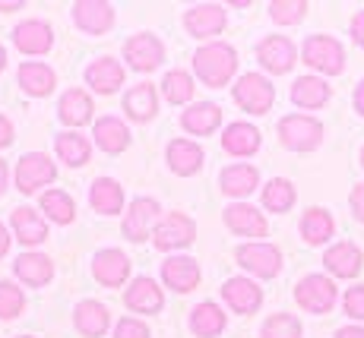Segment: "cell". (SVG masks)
Masks as SVG:
<instances>
[{
    "label": "cell",
    "mask_w": 364,
    "mask_h": 338,
    "mask_svg": "<svg viewBox=\"0 0 364 338\" xmlns=\"http://www.w3.org/2000/svg\"><path fill=\"white\" fill-rule=\"evenodd\" d=\"M60 121L70 124V126H82L89 124V117H92V102H89L86 92H80V89H70L60 98Z\"/></svg>",
    "instance_id": "cell-35"
},
{
    "label": "cell",
    "mask_w": 364,
    "mask_h": 338,
    "mask_svg": "<svg viewBox=\"0 0 364 338\" xmlns=\"http://www.w3.org/2000/svg\"><path fill=\"white\" fill-rule=\"evenodd\" d=\"M92 272L102 285L117 288L130 276V259L124 256L121 250H102V253H95V259H92Z\"/></svg>",
    "instance_id": "cell-15"
},
{
    "label": "cell",
    "mask_w": 364,
    "mask_h": 338,
    "mask_svg": "<svg viewBox=\"0 0 364 338\" xmlns=\"http://www.w3.org/2000/svg\"><path fill=\"white\" fill-rule=\"evenodd\" d=\"M295 300L307 313H330L336 304V285L326 276H307L298 281Z\"/></svg>",
    "instance_id": "cell-6"
},
{
    "label": "cell",
    "mask_w": 364,
    "mask_h": 338,
    "mask_svg": "<svg viewBox=\"0 0 364 338\" xmlns=\"http://www.w3.org/2000/svg\"><path fill=\"white\" fill-rule=\"evenodd\" d=\"M336 338H364V329L361 326H342L339 332H336Z\"/></svg>",
    "instance_id": "cell-49"
},
{
    "label": "cell",
    "mask_w": 364,
    "mask_h": 338,
    "mask_svg": "<svg viewBox=\"0 0 364 338\" xmlns=\"http://www.w3.org/2000/svg\"><path fill=\"white\" fill-rule=\"evenodd\" d=\"M26 307V298L16 285L10 281H0V320H10V316H19V310Z\"/></svg>",
    "instance_id": "cell-43"
},
{
    "label": "cell",
    "mask_w": 364,
    "mask_h": 338,
    "mask_svg": "<svg viewBox=\"0 0 364 338\" xmlns=\"http://www.w3.org/2000/svg\"><path fill=\"white\" fill-rule=\"evenodd\" d=\"M6 250H10V234H6V228L0 224V256H4Z\"/></svg>",
    "instance_id": "cell-51"
},
{
    "label": "cell",
    "mask_w": 364,
    "mask_h": 338,
    "mask_svg": "<svg viewBox=\"0 0 364 338\" xmlns=\"http://www.w3.org/2000/svg\"><path fill=\"white\" fill-rule=\"evenodd\" d=\"M51 41H54L51 29H48L45 23H38V19H29V23L13 29V45L23 54H45L48 48H51Z\"/></svg>",
    "instance_id": "cell-18"
},
{
    "label": "cell",
    "mask_w": 364,
    "mask_h": 338,
    "mask_svg": "<svg viewBox=\"0 0 364 338\" xmlns=\"http://www.w3.org/2000/svg\"><path fill=\"white\" fill-rule=\"evenodd\" d=\"M193 67H197V76L206 82V86L219 89V86H225V82L235 76L237 54H235L232 45H222V41H215V45L200 48L197 58H193Z\"/></svg>",
    "instance_id": "cell-1"
},
{
    "label": "cell",
    "mask_w": 364,
    "mask_h": 338,
    "mask_svg": "<svg viewBox=\"0 0 364 338\" xmlns=\"http://www.w3.org/2000/svg\"><path fill=\"white\" fill-rule=\"evenodd\" d=\"M361 263H364L361 250L355 244H348V241L333 244L330 250L323 253V266L339 278H355L361 272Z\"/></svg>",
    "instance_id": "cell-13"
},
{
    "label": "cell",
    "mask_w": 364,
    "mask_h": 338,
    "mask_svg": "<svg viewBox=\"0 0 364 338\" xmlns=\"http://www.w3.org/2000/svg\"><path fill=\"white\" fill-rule=\"evenodd\" d=\"M114 338H149V329L139 320H121L114 329Z\"/></svg>",
    "instance_id": "cell-45"
},
{
    "label": "cell",
    "mask_w": 364,
    "mask_h": 338,
    "mask_svg": "<svg viewBox=\"0 0 364 338\" xmlns=\"http://www.w3.org/2000/svg\"><path fill=\"white\" fill-rule=\"evenodd\" d=\"M95 143L102 146L105 152H124L130 146V130L127 124H121V117H102L95 124Z\"/></svg>",
    "instance_id": "cell-28"
},
{
    "label": "cell",
    "mask_w": 364,
    "mask_h": 338,
    "mask_svg": "<svg viewBox=\"0 0 364 338\" xmlns=\"http://www.w3.org/2000/svg\"><path fill=\"white\" fill-rule=\"evenodd\" d=\"M355 111H358V114L364 117V80L358 82V86H355Z\"/></svg>",
    "instance_id": "cell-50"
},
{
    "label": "cell",
    "mask_w": 364,
    "mask_h": 338,
    "mask_svg": "<svg viewBox=\"0 0 364 338\" xmlns=\"http://www.w3.org/2000/svg\"><path fill=\"white\" fill-rule=\"evenodd\" d=\"M333 231H336V222L326 209H307L304 218H301V234H304V241L311 246L326 244L333 237Z\"/></svg>",
    "instance_id": "cell-32"
},
{
    "label": "cell",
    "mask_w": 364,
    "mask_h": 338,
    "mask_svg": "<svg viewBox=\"0 0 364 338\" xmlns=\"http://www.w3.org/2000/svg\"><path fill=\"white\" fill-rule=\"evenodd\" d=\"M86 82L95 89V92L108 95V92H114V89L124 86V67L111 58H102V60H95L86 67Z\"/></svg>",
    "instance_id": "cell-20"
},
{
    "label": "cell",
    "mask_w": 364,
    "mask_h": 338,
    "mask_svg": "<svg viewBox=\"0 0 364 338\" xmlns=\"http://www.w3.org/2000/svg\"><path fill=\"white\" fill-rule=\"evenodd\" d=\"M127 60L133 70H139V73H149V70H156L159 63H162V41L156 38V35H133L127 41Z\"/></svg>",
    "instance_id": "cell-11"
},
{
    "label": "cell",
    "mask_w": 364,
    "mask_h": 338,
    "mask_svg": "<svg viewBox=\"0 0 364 338\" xmlns=\"http://www.w3.org/2000/svg\"><path fill=\"white\" fill-rule=\"evenodd\" d=\"M89 202H92V209H95V212H102V215L121 212V206H124V187L117 184V180H111V178H99L92 184V190H89Z\"/></svg>",
    "instance_id": "cell-23"
},
{
    "label": "cell",
    "mask_w": 364,
    "mask_h": 338,
    "mask_svg": "<svg viewBox=\"0 0 364 338\" xmlns=\"http://www.w3.org/2000/svg\"><path fill=\"white\" fill-rule=\"evenodd\" d=\"M10 224H13V231H16V237L23 244H41L48 237V224H45V218H41L35 209H16L10 218Z\"/></svg>",
    "instance_id": "cell-31"
},
{
    "label": "cell",
    "mask_w": 364,
    "mask_h": 338,
    "mask_svg": "<svg viewBox=\"0 0 364 338\" xmlns=\"http://www.w3.org/2000/svg\"><path fill=\"white\" fill-rule=\"evenodd\" d=\"M361 165H364V149H361Z\"/></svg>",
    "instance_id": "cell-55"
},
{
    "label": "cell",
    "mask_w": 364,
    "mask_h": 338,
    "mask_svg": "<svg viewBox=\"0 0 364 338\" xmlns=\"http://www.w3.org/2000/svg\"><path fill=\"white\" fill-rule=\"evenodd\" d=\"M4 63H6V54H4V48H0V70H4Z\"/></svg>",
    "instance_id": "cell-54"
},
{
    "label": "cell",
    "mask_w": 364,
    "mask_h": 338,
    "mask_svg": "<svg viewBox=\"0 0 364 338\" xmlns=\"http://www.w3.org/2000/svg\"><path fill=\"white\" fill-rule=\"evenodd\" d=\"M13 272H16L26 285H45V281L54 276V266L45 253H23V256L16 259V266H13Z\"/></svg>",
    "instance_id": "cell-33"
},
{
    "label": "cell",
    "mask_w": 364,
    "mask_h": 338,
    "mask_svg": "<svg viewBox=\"0 0 364 338\" xmlns=\"http://www.w3.org/2000/svg\"><path fill=\"white\" fill-rule=\"evenodd\" d=\"M73 19H76V26H80L82 32L102 35L105 29H111V23H114V6L111 4H89V0H82V4L73 6Z\"/></svg>",
    "instance_id": "cell-19"
},
{
    "label": "cell",
    "mask_w": 364,
    "mask_h": 338,
    "mask_svg": "<svg viewBox=\"0 0 364 338\" xmlns=\"http://www.w3.org/2000/svg\"><path fill=\"white\" fill-rule=\"evenodd\" d=\"M291 102L298 108H323L330 102V86L320 76H298L291 86Z\"/></svg>",
    "instance_id": "cell-21"
},
{
    "label": "cell",
    "mask_w": 364,
    "mask_h": 338,
    "mask_svg": "<svg viewBox=\"0 0 364 338\" xmlns=\"http://www.w3.org/2000/svg\"><path fill=\"white\" fill-rule=\"evenodd\" d=\"M124 108L133 121H149L156 114V89L152 86H133L127 98H124Z\"/></svg>",
    "instance_id": "cell-37"
},
{
    "label": "cell",
    "mask_w": 364,
    "mask_h": 338,
    "mask_svg": "<svg viewBox=\"0 0 364 338\" xmlns=\"http://www.w3.org/2000/svg\"><path fill=\"white\" fill-rule=\"evenodd\" d=\"M304 13H307V4H301V0H276V4H269V16L282 26L301 23Z\"/></svg>",
    "instance_id": "cell-42"
},
{
    "label": "cell",
    "mask_w": 364,
    "mask_h": 338,
    "mask_svg": "<svg viewBox=\"0 0 364 338\" xmlns=\"http://www.w3.org/2000/svg\"><path fill=\"white\" fill-rule=\"evenodd\" d=\"M54 178H58V168H54V161L48 158L45 152L23 155L16 165V187L23 190V193H35L38 187L51 184Z\"/></svg>",
    "instance_id": "cell-5"
},
{
    "label": "cell",
    "mask_w": 364,
    "mask_h": 338,
    "mask_svg": "<svg viewBox=\"0 0 364 338\" xmlns=\"http://www.w3.org/2000/svg\"><path fill=\"white\" fill-rule=\"evenodd\" d=\"M4 187H6V165L0 161V193H4Z\"/></svg>",
    "instance_id": "cell-52"
},
{
    "label": "cell",
    "mask_w": 364,
    "mask_h": 338,
    "mask_svg": "<svg viewBox=\"0 0 364 338\" xmlns=\"http://www.w3.org/2000/svg\"><path fill=\"white\" fill-rule=\"evenodd\" d=\"M10 10H19V4H0V13H10Z\"/></svg>",
    "instance_id": "cell-53"
},
{
    "label": "cell",
    "mask_w": 364,
    "mask_h": 338,
    "mask_svg": "<svg viewBox=\"0 0 364 338\" xmlns=\"http://www.w3.org/2000/svg\"><path fill=\"white\" fill-rule=\"evenodd\" d=\"M16 82L23 86L26 95L41 98L54 89V70L45 67V63H23L19 73H16Z\"/></svg>",
    "instance_id": "cell-24"
},
{
    "label": "cell",
    "mask_w": 364,
    "mask_h": 338,
    "mask_svg": "<svg viewBox=\"0 0 364 338\" xmlns=\"http://www.w3.org/2000/svg\"><path fill=\"white\" fill-rule=\"evenodd\" d=\"M237 263L247 272H254V276L272 278L282 269V253L272 244H244V246H237Z\"/></svg>",
    "instance_id": "cell-8"
},
{
    "label": "cell",
    "mask_w": 364,
    "mask_h": 338,
    "mask_svg": "<svg viewBox=\"0 0 364 338\" xmlns=\"http://www.w3.org/2000/svg\"><path fill=\"white\" fill-rule=\"evenodd\" d=\"M184 26L191 35L197 38H209V35L222 32L225 29V10L215 4H200V6H191L184 16Z\"/></svg>",
    "instance_id": "cell-12"
},
{
    "label": "cell",
    "mask_w": 364,
    "mask_h": 338,
    "mask_svg": "<svg viewBox=\"0 0 364 338\" xmlns=\"http://www.w3.org/2000/svg\"><path fill=\"white\" fill-rule=\"evenodd\" d=\"M257 60L263 63L269 73H289L295 67V45L282 35H269L257 45Z\"/></svg>",
    "instance_id": "cell-10"
},
{
    "label": "cell",
    "mask_w": 364,
    "mask_h": 338,
    "mask_svg": "<svg viewBox=\"0 0 364 338\" xmlns=\"http://www.w3.org/2000/svg\"><path fill=\"white\" fill-rule=\"evenodd\" d=\"M222 294H225L228 307H232L235 313H254V310L263 304L260 288H257L250 278H228L225 288H222Z\"/></svg>",
    "instance_id": "cell-17"
},
{
    "label": "cell",
    "mask_w": 364,
    "mask_h": 338,
    "mask_svg": "<svg viewBox=\"0 0 364 338\" xmlns=\"http://www.w3.org/2000/svg\"><path fill=\"white\" fill-rule=\"evenodd\" d=\"M162 86H165V98L171 104H184L193 98V80L184 73V70H171V73L165 76Z\"/></svg>",
    "instance_id": "cell-40"
},
{
    "label": "cell",
    "mask_w": 364,
    "mask_h": 338,
    "mask_svg": "<svg viewBox=\"0 0 364 338\" xmlns=\"http://www.w3.org/2000/svg\"><path fill=\"white\" fill-rule=\"evenodd\" d=\"M225 224L235 231V234H244V237H263L266 234L263 212H257V209L247 206V202H232V206L225 209Z\"/></svg>",
    "instance_id": "cell-14"
},
{
    "label": "cell",
    "mask_w": 364,
    "mask_h": 338,
    "mask_svg": "<svg viewBox=\"0 0 364 338\" xmlns=\"http://www.w3.org/2000/svg\"><path fill=\"white\" fill-rule=\"evenodd\" d=\"M127 307L136 313H159L162 310V291L152 278H133L127 288Z\"/></svg>",
    "instance_id": "cell-27"
},
{
    "label": "cell",
    "mask_w": 364,
    "mask_h": 338,
    "mask_svg": "<svg viewBox=\"0 0 364 338\" xmlns=\"http://www.w3.org/2000/svg\"><path fill=\"white\" fill-rule=\"evenodd\" d=\"M41 209H45V215L58 224H70L73 215H76L73 200H70L67 193H60V190H48V193H41Z\"/></svg>",
    "instance_id": "cell-38"
},
{
    "label": "cell",
    "mask_w": 364,
    "mask_h": 338,
    "mask_svg": "<svg viewBox=\"0 0 364 338\" xmlns=\"http://www.w3.org/2000/svg\"><path fill=\"white\" fill-rule=\"evenodd\" d=\"M168 165H171V171L178 174H197L203 168V149L197 143H191V139H174L171 146H168Z\"/></svg>",
    "instance_id": "cell-25"
},
{
    "label": "cell",
    "mask_w": 364,
    "mask_h": 338,
    "mask_svg": "<svg viewBox=\"0 0 364 338\" xmlns=\"http://www.w3.org/2000/svg\"><path fill=\"white\" fill-rule=\"evenodd\" d=\"M222 146L228 155H254L260 149V130L250 124H228L222 133Z\"/></svg>",
    "instance_id": "cell-22"
},
{
    "label": "cell",
    "mask_w": 364,
    "mask_h": 338,
    "mask_svg": "<svg viewBox=\"0 0 364 338\" xmlns=\"http://www.w3.org/2000/svg\"><path fill=\"white\" fill-rule=\"evenodd\" d=\"M181 124H184V130L193 133V136H206V133H213L215 126L222 124V111H219V104H213V102H200V104H193L191 111H184Z\"/></svg>",
    "instance_id": "cell-26"
},
{
    "label": "cell",
    "mask_w": 364,
    "mask_h": 338,
    "mask_svg": "<svg viewBox=\"0 0 364 338\" xmlns=\"http://www.w3.org/2000/svg\"><path fill=\"white\" fill-rule=\"evenodd\" d=\"M54 146H58V155L67 161V165L80 168L89 161V143H86V136H80V133H60Z\"/></svg>",
    "instance_id": "cell-39"
},
{
    "label": "cell",
    "mask_w": 364,
    "mask_h": 338,
    "mask_svg": "<svg viewBox=\"0 0 364 338\" xmlns=\"http://www.w3.org/2000/svg\"><path fill=\"white\" fill-rule=\"evenodd\" d=\"M301 54H304V63L314 70H320V73L326 76H339L342 70H346V51H342V45L330 35H311V38L304 41V48H301Z\"/></svg>",
    "instance_id": "cell-3"
},
{
    "label": "cell",
    "mask_w": 364,
    "mask_h": 338,
    "mask_svg": "<svg viewBox=\"0 0 364 338\" xmlns=\"http://www.w3.org/2000/svg\"><path fill=\"white\" fill-rule=\"evenodd\" d=\"M352 212H355V218H358V222H364V184H358L352 190Z\"/></svg>",
    "instance_id": "cell-46"
},
{
    "label": "cell",
    "mask_w": 364,
    "mask_h": 338,
    "mask_svg": "<svg viewBox=\"0 0 364 338\" xmlns=\"http://www.w3.org/2000/svg\"><path fill=\"white\" fill-rule=\"evenodd\" d=\"M291 202H295V187L285 178H272L269 184L263 187V206L269 212H289Z\"/></svg>",
    "instance_id": "cell-36"
},
{
    "label": "cell",
    "mask_w": 364,
    "mask_h": 338,
    "mask_svg": "<svg viewBox=\"0 0 364 338\" xmlns=\"http://www.w3.org/2000/svg\"><path fill=\"white\" fill-rule=\"evenodd\" d=\"M260 338H301V322L291 313H276L263 322Z\"/></svg>",
    "instance_id": "cell-41"
},
{
    "label": "cell",
    "mask_w": 364,
    "mask_h": 338,
    "mask_svg": "<svg viewBox=\"0 0 364 338\" xmlns=\"http://www.w3.org/2000/svg\"><path fill=\"white\" fill-rule=\"evenodd\" d=\"M152 237H156V246H159V250H181V246L193 244V237H197V224H193L187 215L171 212V215L159 218V224H156V231H152Z\"/></svg>",
    "instance_id": "cell-7"
},
{
    "label": "cell",
    "mask_w": 364,
    "mask_h": 338,
    "mask_svg": "<svg viewBox=\"0 0 364 338\" xmlns=\"http://www.w3.org/2000/svg\"><path fill=\"white\" fill-rule=\"evenodd\" d=\"M10 139H13V126H10V121H6L4 114H0V149L10 146Z\"/></svg>",
    "instance_id": "cell-48"
},
{
    "label": "cell",
    "mask_w": 364,
    "mask_h": 338,
    "mask_svg": "<svg viewBox=\"0 0 364 338\" xmlns=\"http://www.w3.org/2000/svg\"><path fill=\"white\" fill-rule=\"evenodd\" d=\"M159 224V202L149 200V196H139V200H133L127 218H124V234L130 237V241H143V237H149L152 231H156Z\"/></svg>",
    "instance_id": "cell-9"
},
{
    "label": "cell",
    "mask_w": 364,
    "mask_h": 338,
    "mask_svg": "<svg viewBox=\"0 0 364 338\" xmlns=\"http://www.w3.org/2000/svg\"><path fill=\"white\" fill-rule=\"evenodd\" d=\"M162 278H165L168 288L184 294V291H191V288H197L200 266H197V259H191V256H171L162 266Z\"/></svg>",
    "instance_id": "cell-16"
},
{
    "label": "cell",
    "mask_w": 364,
    "mask_h": 338,
    "mask_svg": "<svg viewBox=\"0 0 364 338\" xmlns=\"http://www.w3.org/2000/svg\"><path fill=\"white\" fill-rule=\"evenodd\" d=\"M352 38L364 48V10H361V13H355V19H352Z\"/></svg>",
    "instance_id": "cell-47"
},
{
    "label": "cell",
    "mask_w": 364,
    "mask_h": 338,
    "mask_svg": "<svg viewBox=\"0 0 364 338\" xmlns=\"http://www.w3.org/2000/svg\"><path fill=\"white\" fill-rule=\"evenodd\" d=\"M257 180H260V174L250 165H232L219 174V184L228 196H250L257 190Z\"/></svg>",
    "instance_id": "cell-30"
},
{
    "label": "cell",
    "mask_w": 364,
    "mask_h": 338,
    "mask_svg": "<svg viewBox=\"0 0 364 338\" xmlns=\"http://www.w3.org/2000/svg\"><path fill=\"white\" fill-rule=\"evenodd\" d=\"M23 338H29V335H23Z\"/></svg>",
    "instance_id": "cell-56"
},
{
    "label": "cell",
    "mask_w": 364,
    "mask_h": 338,
    "mask_svg": "<svg viewBox=\"0 0 364 338\" xmlns=\"http://www.w3.org/2000/svg\"><path fill=\"white\" fill-rule=\"evenodd\" d=\"M342 307H346V313L352 320H364V285L348 288L346 298H342Z\"/></svg>",
    "instance_id": "cell-44"
},
{
    "label": "cell",
    "mask_w": 364,
    "mask_h": 338,
    "mask_svg": "<svg viewBox=\"0 0 364 338\" xmlns=\"http://www.w3.org/2000/svg\"><path fill=\"white\" fill-rule=\"evenodd\" d=\"M191 329H193V335H200V338L219 335L222 329H225V313H222L213 300H203V304L193 307V313H191Z\"/></svg>",
    "instance_id": "cell-34"
},
{
    "label": "cell",
    "mask_w": 364,
    "mask_h": 338,
    "mask_svg": "<svg viewBox=\"0 0 364 338\" xmlns=\"http://www.w3.org/2000/svg\"><path fill=\"white\" fill-rule=\"evenodd\" d=\"M73 320L82 335L99 338L105 329H108V310H105V304H99V300H82V304H76Z\"/></svg>",
    "instance_id": "cell-29"
},
{
    "label": "cell",
    "mask_w": 364,
    "mask_h": 338,
    "mask_svg": "<svg viewBox=\"0 0 364 338\" xmlns=\"http://www.w3.org/2000/svg\"><path fill=\"white\" fill-rule=\"evenodd\" d=\"M235 102L241 104L244 111H250V114H266V111L272 108V102H276V89H272V82L266 80V76L247 73L237 80Z\"/></svg>",
    "instance_id": "cell-4"
},
{
    "label": "cell",
    "mask_w": 364,
    "mask_h": 338,
    "mask_svg": "<svg viewBox=\"0 0 364 338\" xmlns=\"http://www.w3.org/2000/svg\"><path fill=\"white\" fill-rule=\"evenodd\" d=\"M279 139L291 152H311L323 143V124L307 114H289L279 121Z\"/></svg>",
    "instance_id": "cell-2"
}]
</instances>
